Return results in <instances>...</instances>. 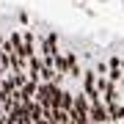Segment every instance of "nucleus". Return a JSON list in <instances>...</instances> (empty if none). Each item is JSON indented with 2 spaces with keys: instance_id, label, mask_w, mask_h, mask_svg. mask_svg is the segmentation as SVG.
<instances>
[{
  "instance_id": "nucleus-1",
  "label": "nucleus",
  "mask_w": 124,
  "mask_h": 124,
  "mask_svg": "<svg viewBox=\"0 0 124 124\" xmlns=\"http://www.w3.org/2000/svg\"><path fill=\"white\" fill-rule=\"evenodd\" d=\"M0 124H124V58L85 61L53 31H0Z\"/></svg>"
}]
</instances>
